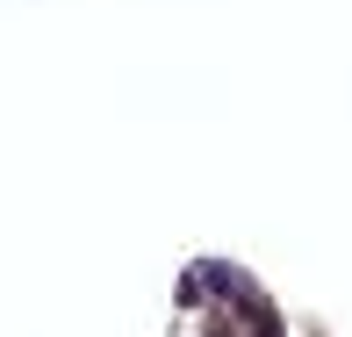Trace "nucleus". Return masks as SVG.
<instances>
[{
    "label": "nucleus",
    "instance_id": "1",
    "mask_svg": "<svg viewBox=\"0 0 352 337\" xmlns=\"http://www.w3.org/2000/svg\"><path fill=\"white\" fill-rule=\"evenodd\" d=\"M259 337H280V330H274V323H266V316H259Z\"/></svg>",
    "mask_w": 352,
    "mask_h": 337
}]
</instances>
